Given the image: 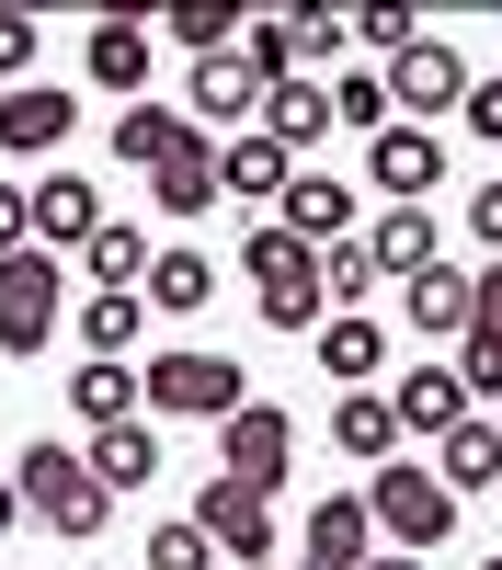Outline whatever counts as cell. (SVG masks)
<instances>
[{
	"instance_id": "4",
	"label": "cell",
	"mask_w": 502,
	"mask_h": 570,
	"mask_svg": "<svg viewBox=\"0 0 502 570\" xmlns=\"http://www.w3.org/2000/svg\"><path fill=\"white\" fill-rule=\"evenodd\" d=\"M69 331V285H58V252H12L0 263V354H46Z\"/></svg>"
},
{
	"instance_id": "28",
	"label": "cell",
	"mask_w": 502,
	"mask_h": 570,
	"mask_svg": "<svg viewBox=\"0 0 502 570\" xmlns=\"http://www.w3.org/2000/svg\"><path fill=\"white\" fill-rule=\"evenodd\" d=\"M252 308H263V331H286V343H308V331L332 320V308H319V263L274 274V285H252Z\"/></svg>"
},
{
	"instance_id": "29",
	"label": "cell",
	"mask_w": 502,
	"mask_h": 570,
	"mask_svg": "<svg viewBox=\"0 0 502 570\" xmlns=\"http://www.w3.org/2000/svg\"><path fill=\"white\" fill-rule=\"evenodd\" d=\"M69 331L91 343V365H126V343L149 331V308H137V297H80V308H69Z\"/></svg>"
},
{
	"instance_id": "15",
	"label": "cell",
	"mask_w": 502,
	"mask_h": 570,
	"mask_svg": "<svg viewBox=\"0 0 502 570\" xmlns=\"http://www.w3.org/2000/svg\"><path fill=\"white\" fill-rule=\"evenodd\" d=\"M80 468H91V491H104V502L149 491V480H160V422H149V411H137V422H104V434L80 445Z\"/></svg>"
},
{
	"instance_id": "3",
	"label": "cell",
	"mask_w": 502,
	"mask_h": 570,
	"mask_svg": "<svg viewBox=\"0 0 502 570\" xmlns=\"http://www.w3.org/2000/svg\"><path fill=\"white\" fill-rule=\"evenodd\" d=\"M252 400V376H240V354H206V343H171V354H149L137 365V411H160V422H228Z\"/></svg>"
},
{
	"instance_id": "5",
	"label": "cell",
	"mask_w": 502,
	"mask_h": 570,
	"mask_svg": "<svg viewBox=\"0 0 502 570\" xmlns=\"http://www.w3.org/2000/svg\"><path fill=\"white\" fill-rule=\"evenodd\" d=\"M286 468H297V411H274V400H240L217 422V480H240V491H286Z\"/></svg>"
},
{
	"instance_id": "31",
	"label": "cell",
	"mask_w": 502,
	"mask_h": 570,
	"mask_svg": "<svg viewBox=\"0 0 502 570\" xmlns=\"http://www.w3.org/2000/svg\"><path fill=\"white\" fill-rule=\"evenodd\" d=\"M160 35L183 46V58H228V46H240V0H183Z\"/></svg>"
},
{
	"instance_id": "34",
	"label": "cell",
	"mask_w": 502,
	"mask_h": 570,
	"mask_svg": "<svg viewBox=\"0 0 502 570\" xmlns=\"http://www.w3.org/2000/svg\"><path fill=\"white\" fill-rule=\"evenodd\" d=\"M365 297H377V263H365L354 240H332L319 252V308H365Z\"/></svg>"
},
{
	"instance_id": "11",
	"label": "cell",
	"mask_w": 502,
	"mask_h": 570,
	"mask_svg": "<svg viewBox=\"0 0 502 570\" xmlns=\"http://www.w3.org/2000/svg\"><path fill=\"white\" fill-rule=\"evenodd\" d=\"M365 183H377V195L388 206H423L434 195V183H445V149H434V126H377V137H365Z\"/></svg>"
},
{
	"instance_id": "17",
	"label": "cell",
	"mask_w": 502,
	"mask_h": 570,
	"mask_svg": "<svg viewBox=\"0 0 502 570\" xmlns=\"http://www.w3.org/2000/svg\"><path fill=\"white\" fill-rule=\"evenodd\" d=\"M297 171H308V160H286V149L252 126V137H228V149H217V195H228V206H252V217H274V195H286Z\"/></svg>"
},
{
	"instance_id": "37",
	"label": "cell",
	"mask_w": 502,
	"mask_h": 570,
	"mask_svg": "<svg viewBox=\"0 0 502 570\" xmlns=\"http://www.w3.org/2000/svg\"><path fill=\"white\" fill-rule=\"evenodd\" d=\"M149 570H217V548L195 537V513H171V525H149Z\"/></svg>"
},
{
	"instance_id": "13",
	"label": "cell",
	"mask_w": 502,
	"mask_h": 570,
	"mask_svg": "<svg viewBox=\"0 0 502 570\" xmlns=\"http://www.w3.org/2000/svg\"><path fill=\"white\" fill-rule=\"evenodd\" d=\"M137 308H149V320H206L217 308V263L195 240H160L149 274H137Z\"/></svg>"
},
{
	"instance_id": "45",
	"label": "cell",
	"mask_w": 502,
	"mask_h": 570,
	"mask_svg": "<svg viewBox=\"0 0 502 570\" xmlns=\"http://www.w3.org/2000/svg\"><path fill=\"white\" fill-rule=\"evenodd\" d=\"M365 570H423V559H400V548H377V559H365Z\"/></svg>"
},
{
	"instance_id": "30",
	"label": "cell",
	"mask_w": 502,
	"mask_h": 570,
	"mask_svg": "<svg viewBox=\"0 0 502 570\" xmlns=\"http://www.w3.org/2000/svg\"><path fill=\"white\" fill-rule=\"evenodd\" d=\"M69 411L104 434V422H137V365H80L69 376Z\"/></svg>"
},
{
	"instance_id": "26",
	"label": "cell",
	"mask_w": 502,
	"mask_h": 570,
	"mask_svg": "<svg viewBox=\"0 0 502 570\" xmlns=\"http://www.w3.org/2000/svg\"><path fill=\"white\" fill-rule=\"evenodd\" d=\"M400 320H411V331H445V343H456V331H469V274H456V263H423V274L400 285Z\"/></svg>"
},
{
	"instance_id": "47",
	"label": "cell",
	"mask_w": 502,
	"mask_h": 570,
	"mask_svg": "<svg viewBox=\"0 0 502 570\" xmlns=\"http://www.w3.org/2000/svg\"><path fill=\"white\" fill-rule=\"evenodd\" d=\"M480 570H502V548H491V559H480Z\"/></svg>"
},
{
	"instance_id": "14",
	"label": "cell",
	"mask_w": 502,
	"mask_h": 570,
	"mask_svg": "<svg viewBox=\"0 0 502 570\" xmlns=\"http://www.w3.org/2000/svg\"><path fill=\"white\" fill-rule=\"evenodd\" d=\"M69 137H80V91H58V80L0 91V149H12V160H35V149H69Z\"/></svg>"
},
{
	"instance_id": "18",
	"label": "cell",
	"mask_w": 502,
	"mask_h": 570,
	"mask_svg": "<svg viewBox=\"0 0 502 570\" xmlns=\"http://www.w3.org/2000/svg\"><path fill=\"white\" fill-rule=\"evenodd\" d=\"M365 559H377L365 502H354V491H319V502H308V548H297V570H365Z\"/></svg>"
},
{
	"instance_id": "16",
	"label": "cell",
	"mask_w": 502,
	"mask_h": 570,
	"mask_svg": "<svg viewBox=\"0 0 502 570\" xmlns=\"http://www.w3.org/2000/svg\"><path fill=\"white\" fill-rule=\"evenodd\" d=\"M183 126L195 137H217V126H263V80L240 69V58H195V91H183Z\"/></svg>"
},
{
	"instance_id": "10",
	"label": "cell",
	"mask_w": 502,
	"mask_h": 570,
	"mask_svg": "<svg viewBox=\"0 0 502 570\" xmlns=\"http://www.w3.org/2000/svg\"><path fill=\"white\" fill-rule=\"evenodd\" d=\"M308 354H319V376H332V389H377L388 354H400V331H388V320H365V308H332V320L308 331Z\"/></svg>"
},
{
	"instance_id": "33",
	"label": "cell",
	"mask_w": 502,
	"mask_h": 570,
	"mask_svg": "<svg viewBox=\"0 0 502 570\" xmlns=\"http://www.w3.org/2000/svg\"><path fill=\"white\" fill-rule=\"evenodd\" d=\"M319 91H332V126H354V137L388 126V80L377 69H343V80H319Z\"/></svg>"
},
{
	"instance_id": "41",
	"label": "cell",
	"mask_w": 502,
	"mask_h": 570,
	"mask_svg": "<svg viewBox=\"0 0 502 570\" xmlns=\"http://www.w3.org/2000/svg\"><path fill=\"white\" fill-rule=\"evenodd\" d=\"M469 331H502V263L469 274Z\"/></svg>"
},
{
	"instance_id": "7",
	"label": "cell",
	"mask_w": 502,
	"mask_h": 570,
	"mask_svg": "<svg viewBox=\"0 0 502 570\" xmlns=\"http://www.w3.org/2000/svg\"><path fill=\"white\" fill-rule=\"evenodd\" d=\"M195 537H206L228 570H252V559H274V502L240 491V480H206V491H195Z\"/></svg>"
},
{
	"instance_id": "38",
	"label": "cell",
	"mask_w": 502,
	"mask_h": 570,
	"mask_svg": "<svg viewBox=\"0 0 502 570\" xmlns=\"http://www.w3.org/2000/svg\"><path fill=\"white\" fill-rule=\"evenodd\" d=\"M286 35H297V58H343V46H354V12H286Z\"/></svg>"
},
{
	"instance_id": "43",
	"label": "cell",
	"mask_w": 502,
	"mask_h": 570,
	"mask_svg": "<svg viewBox=\"0 0 502 570\" xmlns=\"http://www.w3.org/2000/svg\"><path fill=\"white\" fill-rule=\"evenodd\" d=\"M469 240H491V263H502V183H480V195H469Z\"/></svg>"
},
{
	"instance_id": "6",
	"label": "cell",
	"mask_w": 502,
	"mask_h": 570,
	"mask_svg": "<svg viewBox=\"0 0 502 570\" xmlns=\"http://www.w3.org/2000/svg\"><path fill=\"white\" fill-rule=\"evenodd\" d=\"M377 80H388V115H400V126H434V115H456V104H469V80H480V69L456 58L445 35H411Z\"/></svg>"
},
{
	"instance_id": "19",
	"label": "cell",
	"mask_w": 502,
	"mask_h": 570,
	"mask_svg": "<svg viewBox=\"0 0 502 570\" xmlns=\"http://www.w3.org/2000/svg\"><path fill=\"white\" fill-rule=\"evenodd\" d=\"M434 480H445V502L502 491V422H491V411H469V422H456V434L434 445Z\"/></svg>"
},
{
	"instance_id": "36",
	"label": "cell",
	"mask_w": 502,
	"mask_h": 570,
	"mask_svg": "<svg viewBox=\"0 0 502 570\" xmlns=\"http://www.w3.org/2000/svg\"><path fill=\"white\" fill-rule=\"evenodd\" d=\"M411 35H423V12H411V0H377V12H354V46H377V69L400 58Z\"/></svg>"
},
{
	"instance_id": "12",
	"label": "cell",
	"mask_w": 502,
	"mask_h": 570,
	"mask_svg": "<svg viewBox=\"0 0 502 570\" xmlns=\"http://www.w3.org/2000/svg\"><path fill=\"white\" fill-rule=\"evenodd\" d=\"M274 228H286L297 252H332V240H354V183H343V171H297L286 195H274Z\"/></svg>"
},
{
	"instance_id": "32",
	"label": "cell",
	"mask_w": 502,
	"mask_h": 570,
	"mask_svg": "<svg viewBox=\"0 0 502 570\" xmlns=\"http://www.w3.org/2000/svg\"><path fill=\"white\" fill-rule=\"evenodd\" d=\"M445 365H456V389H469V411L502 400V331H456V354H445Z\"/></svg>"
},
{
	"instance_id": "35",
	"label": "cell",
	"mask_w": 502,
	"mask_h": 570,
	"mask_svg": "<svg viewBox=\"0 0 502 570\" xmlns=\"http://www.w3.org/2000/svg\"><path fill=\"white\" fill-rule=\"evenodd\" d=\"M297 263H319V252H297V240H286V228H274V217H252V228H240V274H252V285L297 274Z\"/></svg>"
},
{
	"instance_id": "1",
	"label": "cell",
	"mask_w": 502,
	"mask_h": 570,
	"mask_svg": "<svg viewBox=\"0 0 502 570\" xmlns=\"http://www.w3.org/2000/svg\"><path fill=\"white\" fill-rule=\"evenodd\" d=\"M12 502H23V525H46V537H104L115 525V502L91 491V468H80V445H58V434H23V456H12Z\"/></svg>"
},
{
	"instance_id": "21",
	"label": "cell",
	"mask_w": 502,
	"mask_h": 570,
	"mask_svg": "<svg viewBox=\"0 0 502 570\" xmlns=\"http://www.w3.org/2000/svg\"><path fill=\"white\" fill-rule=\"evenodd\" d=\"M388 411H400V434H456L469 422V389H456V365H400V389H388Z\"/></svg>"
},
{
	"instance_id": "20",
	"label": "cell",
	"mask_w": 502,
	"mask_h": 570,
	"mask_svg": "<svg viewBox=\"0 0 502 570\" xmlns=\"http://www.w3.org/2000/svg\"><path fill=\"white\" fill-rule=\"evenodd\" d=\"M354 252H365V263H377V285H388V274L411 285V274H423V263H445V228H434V206H388V217H377V228H365V240H354Z\"/></svg>"
},
{
	"instance_id": "27",
	"label": "cell",
	"mask_w": 502,
	"mask_h": 570,
	"mask_svg": "<svg viewBox=\"0 0 502 570\" xmlns=\"http://www.w3.org/2000/svg\"><path fill=\"white\" fill-rule=\"evenodd\" d=\"M149 206H160L171 228H195V217H217V149H183L171 171H149Z\"/></svg>"
},
{
	"instance_id": "42",
	"label": "cell",
	"mask_w": 502,
	"mask_h": 570,
	"mask_svg": "<svg viewBox=\"0 0 502 570\" xmlns=\"http://www.w3.org/2000/svg\"><path fill=\"white\" fill-rule=\"evenodd\" d=\"M35 252V217H23V183H0V263Z\"/></svg>"
},
{
	"instance_id": "39",
	"label": "cell",
	"mask_w": 502,
	"mask_h": 570,
	"mask_svg": "<svg viewBox=\"0 0 502 570\" xmlns=\"http://www.w3.org/2000/svg\"><path fill=\"white\" fill-rule=\"evenodd\" d=\"M35 80V12H0V91Z\"/></svg>"
},
{
	"instance_id": "25",
	"label": "cell",
	"mask_w": 502,
	"mask_h": 570,
	"mask_svg": "<svg viewBox=\"0 0 502 570\" xmlns=\"http://www.w3.org/2000/svg\"><path fill=\"white\" fill-rule=\"evenodd\" d=\"M149 228H126V217H104V228H91V240H80V263H91V297H137V274H149Z\"/></svg>"
},
{
	"instance_id": "40",
	"label": "cell",
	"mask_w": 502,
	"mask_h": 570,
	"mask_svg": "<svg viewBox=\"0 0 502 570\" xmlns=\"http://www.w3.org/2000/svg\"><path fill=\"white\" fill-rule=\"evenodd\" d=\"M456 115H469V137H491V149H502V69L469 80V104H456Z\"/></svg>"
},
{
	"instance_id": "22",
	"label": "cell",
	"mask_w": 502,
	"mask_h": 570,
	"mask_svg": "<svg viewBox=\"0 0 502 570\" xmlns=\"http://www.w3.org/2000/svg\"><path fill=\"white\" fill-rule=\"evenodd\" d=\"M115 149H126L137 171H171L183 149H217V137L183 126V104H115Z\"/></svg>"
},
{
	"instance_id": "2",
	"label": "cell",
	"mask_w": 502,
	"mask_h": 570,
	"mask_svg": "<svg viewBox=\"0 0 502 570\" xmlns=\"http://www.w3.org/2000/svg\"><path fill=\"white\" fill-rule=\"evenodd\" d=\"M365 525H377V548H400V559H434L445 537H456V502H445V480L423 456H388V468H365Z\"/></svg>"
},
{
	"instance_id": "23",
	"label": "cell",
	"mask_w": 502,
	"mask_h": 570,
	"mask_svg": "<svg viewBox=\"0 0 502 570\" xmlns=\"http://www.w3.org/2000/svg\"><path fill=\"white\" fill-rule=\"evenodd\" d=\"M319 434H332L354 468H388V456H400V411H388V389H343Z\"/></svg>"
},
{
	"instance_id": "44",
	"label": "cell",
	"mask_w": 502,
	"mask_h": 570,
	"mask_svg": "<svg viewBox=\"0 0 502 570\" xmlns=\"http://www.w3.org/2000/svg\"><path fill=\"white\" fill-rule=\"evenodd\" d=\"M12 525H23V502H12V480H0V537H12Z\"/></svg>"
},
{
	"instance_id": "8",
	"label": "cell",
	"mask_w": 502,
	"mask_h": 570,
	"mask_svg": "<svg viewBox=\"0 0 502 570\" xmlns=\"http://www.w3.org/2000/svg\"><path fill=\"white\" fill-rule=\"evenodd\" d=\"M80 69H91V91H115V104H149V69H160V35L137 23V12H104L80 35Z\"/></svg>"
},
{
	"instance_id": "9",
	"label": "cell",
	"mask_w": 502,
	"mask_h": 570,
	"mask_svg": "<svg viewBox=\"0 0 502 570\" xmlns=\"http://www.w3.org/2000/svg\"><path fill=\"white\" fill-rule=\"evenodd\" d=\"M23 217H35V252H80L91 228H104V183H91V171H35Z\"/></svg>"
},
{
	"instance_id": "24",
	"label": "cell",
	"mask_w": 502,
	"mask_h": 570,
	"mask_svg": "<svg viewBox=\"0 0 502 570\" xmlns=\"http://www.w3.org/2000/svg\"><path fill=\"white\" fill-rule=\"evenodd\" d=\"M263 137H274L286 160L319 149V137H332V91H319L308 69H297V80H263Z\"/></svg>"
},
{
	"instance_id": "46",
	"label": "cell",
	"mask_w": 502,
	"mask_h": 570,
	"mask_svg": "<svg viewBox=\"0 0 502 570\" xmlns=\"http://www.w3.org/2000/svg\"><path fill=\"white\" fill-rule=\"evenodd\" d=\"M252 570H286V559H252Z\"/></svg>"
}]
</instances>
